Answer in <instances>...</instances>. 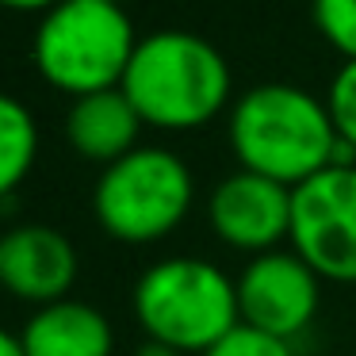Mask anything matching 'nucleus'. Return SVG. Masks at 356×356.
<instances>
[{"mask_svg": "<svg viewBox=\"0 0 356 356\" xmlns=\"http://www.w3.org/2000/svg\"><path fill=\"white\" fill-rule=\"evenodd\" d=\"M142 127L146 123L134 111V104L127 100L123 88L77 96L65 111V142L73 146V154H81L85 161L100 165V169H108L131 149H138Z\"/></svg>", "mask_w": 356, "mask_h": 356, "instance_id": "obj_10", "label": "nucleus"}, {"mask_svg": "<svg viewBox=\"0 0 356 356\" xmlns=\"http://www.w3.org/2000/svg\"><path fill=\"white\" fill-rule=\"evenodd\" d=\"M77 272V245L54 226L24 222L0 234V291L12 299L31 302L35 310L70 299Z\"/></svg>", "mask_w": 356, "mask_h": 356, "instance_id": "obj_9", "label": "nucleus"}, {"mask_svg": "<svg viewBox=\"0 0 356 356\" xmlns=\"http://www.w3.org/2000/svg\"><path fill=\"white\" fill-rule=\"evenodd\" d=\"M0 356H24V345H19V333H8L0 325Z\"/></svg>", "mask_w": 356, "mask_h": 356, "instance_id": "obj_17", "label": "nucleus"}, {"mask_svg": "<svg viewBox=\"0 0 356 356\" xmlns=\"http://www.w3.org/2000/svg\"><path fill=\"white\" fill-rule=\"evenodd\" d=\"M322 284L325 280L291 245L249 257L241 276L234 280L241 325H253L280 341H295L318 318Z\"/></svg>", "mask_w": 356, "mask_h": 356, "instance_id": "obj_7", "label": "nucleus"}, {"mask_svg": "<svg viewBox=\"0 0 356 356\" xmlns=\"http://www.w3.org/2000/svg\"><path fill=\"white\" fill-rule=\"evenodd\" d=\"M146 356H172V353H165V348H157V345H149V348H146Z\"/></svg>", "mask_w": 356, "mask_h": 356, "instance_id": "obj_18", "label": "nucleus"}, {"mask_svg": "<svg viewBox=\"0 0 356 356\" xmlns=\"http://www.w3.org/2000/svg\"><path fill=\"white\" fill-rule=\"evenodd\" d=\"M314 27L345 62H356V0H314Z\"/></svg>", "mask_w": 356, "mask_h": 356, "instance_id": "obj_13", "label": "nucleus"}, {"mask_svg": "<svg viewBox=\"0 0 356 356\" xmlns=\"http://www.w3.org/2000/svg\"><path fill=\"white\" fill-rule=\"evenodd\" d=\"M226 131L241 169L287 188L307 184L333 165H356V154L337 138L325 100L284 81L238 96Z\"/></svg>", "mask_w": 356, "mask_h": 356, "instance_id": "obj_1", "label": "nucleus"}, {"mask_svg": "<svg viewBox=\"0 0 356 356\" xmlns=\"http://www.w3.org/2000/svg\"><path fill=\"white\" fill-rule=\"evenodd\" d=\"M24 356H111L115 330L108 314L85 299H58L39 307L19 330Z\"/></svg>", "mask_w": 356, "mask_h": 356, "instance_id": "obj_11", "label": "nucleus"}, {"mask_svg": "<svg viewBox=\"0 0 356 356\" xmlns=\"http://www.w3.org/2000/svg\"><path fill=\"white\" fill-rule=\"evenodd\" d=\"M62 0H0V8H12V12H42L47 16L50 8H58Z\"/></svg>", "mask_w": 356, "mask_h": 356, "instance_id": "obj_16", "label": "nucleus"}, {"mask_svg": "<svg viewBox=\"0 0 356 356\" xmlns=\"http://www.w3.org/2000/svg\"><path fill=\"white\" fill-rule=\"evenodd\" d=\"M146 127L195 131L218 119L230 104V65L207 39L192 31H157L138 39L119 85Z\"/></svg>", "mask_w": 356, "mask_h": 356, "instance_id": "obj_2", "label": "nucleus"}, {"mask_svg": "<svg viewBox=\"0 0 356 356\" xmlns=\"http://www.w3.org/2000/svg\"><path fill=\"white\" fill-rule=\"evenodd\" d=\"M138 39L119 0H62L35 31V65L65 96L119 88Z\"/></svg>", "mask_w": 356, "mask_h": 356, "instance_id": "obj_4", "label": "nucleus"}, {"mask_svg": "<svg viewBox=\"0 0 356 356\" xmlns=\"http://www.w3.org/2000/svg\"><path fill=\"white\" fill-rule=\"evenodd\" d=\"M192 200V169L165 146H138L100 169L92 188V215L108 238L123 245H154L180 230Z\"/></svg>", "mask_w": 356, "mask_h": 356, "instance_id": "obj_5", "label": "nucleus"}, {"mask_svg": "<svg viewBox=\"0 0 356 356\" xmlns=\"http://www.w3.org/2000/svg\"><path fill=\"white\" fill-rule=\"evenodd\" d=\"M131 307L149 345L172 356H203L241 325L234 280L200 257L154 261L134 284Z\"/></svg>", "mask_w": 356, "mask_h": 356, "instance_id": "obj_3", "label": "nucleus"}, {"mask_svg": "<svg viewBox=\"0 0 356 356\" xmlns=\"http://www.w3.org/2000/svg\"><path fill=\"white\" fill-rule=\"evenodd\" d=\"M287 245L322 280L356 284V165H333L295 188Z\"/></svg>", "mask_w": 356, "mask_h": 356, "instance_id": "obj_6", "label": "nucleus"}, {"mask_svg": "<svg viewBox=\"0 0 356 356\" xmlns=\"http://www.w3.org/2000/svg\"><path fill=\"white\" fill-rule=\"evenodd\" d=\"M325 108H330V115H333L337 138L356 154V62H345L337 70V77L330 81Z\"/></svg>", "mask_w": 356, "mask_h": 356, "instance_id": "obj_14", "label": "nucleus"}, {"mask_svg": "<svg viewBox=\"0 0 356 356\" xmlns=\"http://www.w3.org/2000/svg\"><path fill=\"white\" fill-rule=\"evenodd\" d=\"M203 356H295L291 341L268 337V333L253 330V325H234L218 345H211Z\"/></svg>", "mask_w": 356, "mask_h": 356, "instance_id": "obj_15", "label": "nucleus"}, {"mask_svg": "<svg viewBox=\"0 0 356 356\" xmlns=\"http://www.w3.org/2000/svg\"><path fill=\"white\" fill-rule=\"evenodd\" d=\"M291 200L295 188L238 169L211 188L207 226L222 245L238 253H272V249H284V241H291Z\"/></svg>", "mask_w": 356, "mask_h": 356, "instance_id": "obj_8", "label": "nucleus"}, {"mask_svg": "<svg viewBox=\"0 0 356 356\" xmlns=\"http://www.w3.org/2000/svg\"><path fill=\"white\" fill-rule=\"evenodd\" d=\"M39 157V127L27 104L0 92V200H8Z\"/></svg>", "mask_w": 356, "mask_h": 356, "instance_id": "obj_12", "label": "nucleus"}]
</instances>
